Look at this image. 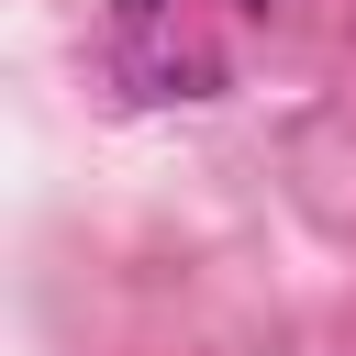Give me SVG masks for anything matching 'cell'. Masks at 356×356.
Segmentation results:
<instances>
[{"instance_id": "1", "label": "cell", "mask_w": 356, "mask_h": 356, "mask_svg": "<svg viewBox=\"0 0 356 356\" xmlns=\"http://www.w3.org/2000/svg\"><path fill=\"white\" fill-rule=\"evenodd\" d=\"M111 67L145 100H211V44L178 22V0H111Z\"/></svg>"}, {"instance_id": "2", "label": "cell", "mask_w": 356, "mask_h": 356, "mask_svg": "<svg viewBox=\"0 0 356 356\" xmlns=\"http://www.w3.org/2000/svg\"><path fill=\"white\" fill-rule=\"evenodd\" d=\"M256 11H267V0H256Z\"/></svg>"}]
</instances>
